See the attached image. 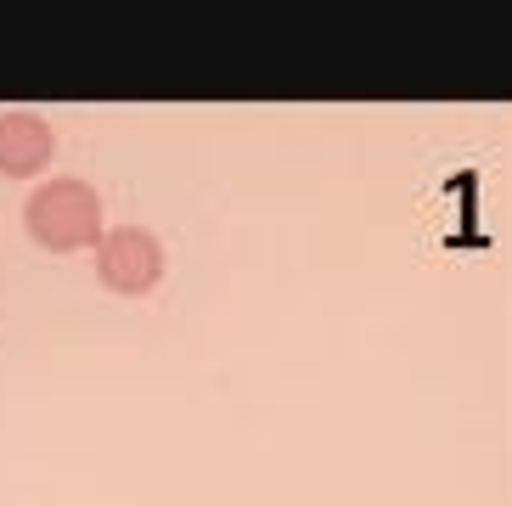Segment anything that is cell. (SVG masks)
<instances>
[{
    "label": "cell",
    "mask_w": 512,
    "mask_h": 506,
    "mask_svg": "<svg viewBox=\"0 0 512 506\" xmlns=\"http://www.w3.org/2000/svg\"><path fill=\"white\" fill-rule=\"evenodd\" d=\"M29 237L51 253H74V248H91L102 237V203L85 180H51L29 197Z\"/></svg>",
    "instance_id": "1"
},
{
    "label": "cell",
    "mask_w": 512,
    "mask_h": 506,
    "mask_svg": "<svg viewBox=\"0 0 512 506\" xmlns=\"http://www.w3.org/2000/svg\"><path fill=\"white\" fill-rule=\"evenodd\" d=\"M96 270L113 293H147L158 276H164V248L152 231L141 225H119L102 237V253H96Z\"/></svg>",
    "instance_id": "2"
},
{
    "label": "cell",
    "mask_w": 512,
    "mask_h": 506,
    "mask_svg": "<svg viewBox=\"0 0 512 506\" xmlns=\"http://www.w3.org/2000/svg\"><path fill=\"white\" fill-rule=\"evenodd\" d=\"M51 124L34 113H6L0 119V175H40L51 164Z\"/></svg>",
    "instance_id": "3"
}]
</instances>
